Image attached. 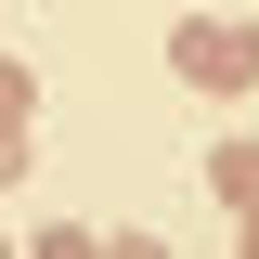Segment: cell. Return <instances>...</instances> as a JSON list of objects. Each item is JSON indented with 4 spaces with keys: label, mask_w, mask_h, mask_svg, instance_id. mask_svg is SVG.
Here are the masks:
<instances>
[{
    "label": "cell",
    "mask_w": 259,
    "mask_h": 259,
    "mask_svg": "<svg viewBox=\"0 0 259 259\" xmlns=\"http://www.w3.org/2000/svg\"><path fill=\"white\" fill-rule=\"evenodd\" d=\"M182 78H194V91H246V78H259V26H221V13L182 26Z\"/></svg>",
    "instance_id": "cell-1"
},
{
    "label": "cell",
    "mask_w": 259,
    "mask_h": 259,
    "mask_svg": "<svg viewBox=\"0 0 259 259\" xmlns=\"http://www.w3.org/2000/svg\"><path fill=\"white\" fill-rule=\"evenodd\" d=\"M207 182H221V207H259V143H207Z\"/></svg>",
    "instance_id": "cell-2"
},
{
    "label": "cell",
    "mask_w": 259,
    "mask_h": 259,
    "mask_svg": "<svg viewBox=\"0 0 259 259\" xmlns=\"http://www.w3.org/2000/svg\"><path fill=\"white\" fill-rule=\"evenodd\" d=\"M104 259H168V233H117V246H104Z\"/></svg>",
    "instance_id": "cell-3"
},
{
    "label": "cell",
    "mask_w": 259,
    "mask_h": 259,
    "mask_svg": "<svg viewBox=\"0 0 259 259\" xmlns=\"http://www.w3.org/2000/svg\"><path fill=\"white\" fill-rule=\"evenodd\" d=\"M39 259H104V246H91V233H52V246H39Z\"/></svg>",
    "instance_id": "cell-4"
},
{
    "label": "cell",
    "mask_w": 259,
    "mask_h": 259,
    "mask_svg": "<svg viewBox=\"0 0 259 259\" xmlns=\"http://www.w3.org/2000/svg\"><path fill=\"white\" fill-rule=\"evenodd\" d=\"M246 259H259V207H246Z\"/></svg>",
    "instance_id": "cell-5"
},
{
    "label": "cell",
    "mask_w": 259,
    "mask_h": 259,
    "mask_svg": "<svg viewBox=\"0 0 259 259\" xmlns=\"http://www.w3.org/2000/svg\"><path fill=\"white\" fill-rule=\"evenodd\" d=\"M0 259H13V246H0Z\"/></svg>",
    "instance_id": "cell-6"
}]
</instances>
